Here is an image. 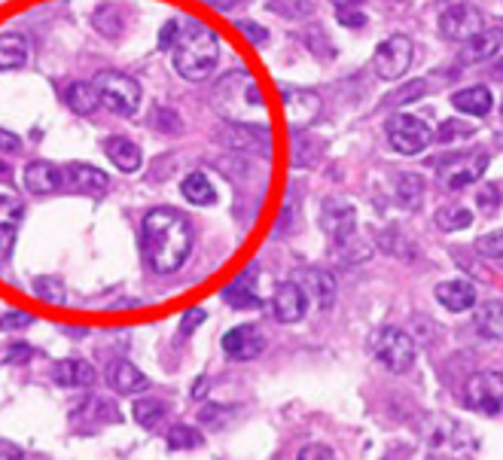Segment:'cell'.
Here are the masks:
<instances>
[{
  "label": "cell",
  "instance_id": "cell-1",
  "mask_svg": "<svg viewBox=\"0 0 503 460\" xmlns=\"http://www.w3.org/2000/svg\"><path fill=\"white\" fill-rule=\"evenodd\" d=\"M141 247L153 272L171 275L186 263L189 250H193V225L177 211L156 207L144 216Z\"/></svg>",
  "mask_w": 503,
  "mask_h": 460
},
{
  "label": "cell",
  "instance_id": "cell-2",
  "mask_svg": "<svg viewBox=\"0 0 503 460\" xmlns=\"http://www.w3.org/2000/svg\"><path fill=\"white\" fill-rule=\"evenodd\" d=\"M211 104L232 125H266V95L247 71L220 76L211 89Z\"/></svg>",
  "mask_w": 503,
  "mask_h": 460
},
{
  "label": "cell",
  "instance_id": "cell-3",
  "mask_svg": "<svg viewBox=\"0 0 503 460\" xmlns=\"http://www.w3.org/2000/svg\"><path fill=\"white\" fill-rule=\"evenodd\" d=\"M220 58V40L205 25H186L175 43V71L189 83H205Z\"/></svg>",
  "mask_w": 503,
  "mask_h": 460
},
{
  "label": "cell",
  "instance_id": "cell-4",
  "mask_svg": "<svg viewBox=\"0 0 503 460\" xmlns=\"http://www.w3.org/2000/svg\"><path fill=\"white\" fill-rule=\"evenodd\" d=\"M95 92H98V101L104 107H110L119 116H135L137 107H141V85H137L132 76L119 74V71H101L95 76Z\"/></svg>",
  "mask_w": 503,
  "mask_h": 460
},
{
  "label": "cell",
  "instance_id": "cell-5",
  "mask_svg": "<svg viewBox=\"0 0 503 460\" xmlns=\"http://www.w3.org/2000/svg\"><path fill=\"white\" fill-rule=\"evenodd\" d=\"M372 354H376V360L385 366L387 372H409L412 363H415V342L409 333H403V329L397 326H385L378 329L376 338H372Z\"/></svg>",
  "mask_w": 503,
  "mask_h": 460
},
{
  "label": "cell",
  "instance_id": "cell-6",
  "mask_svg": "<svg viewBox=\"0 0 503 460\" xmlns=\"http://www.w3.org/2000/svg\"><path fill=\"white\" fill-rule=\"evenodd\" d=\"M385 132H387L390 146H394L397 153H403V155L424 153V146L433 141L430 125L418 116H409V113H397V116H390Z\"/></svg>",
  "mask_w": 503,
  "mask_h": 460
},
{
  "label": "cell",
  "instance_id": "cell-7",
  "mask_svg": "<svg viewBox=\"0 0 503 460\" xmlns=\"http://www.w3.org/2000/svg\"><path fill=\"white\" fill-rule=\"evenodd\" d=\"M320 223H324L336 250L351 247V241L357 238V211L345 198H327L324 211H320Z\"/></svg>",
  "mask_w": 503,
  "mask_h": 460
},
{
  "label": "cell",
  "instance_id": "cell-8",
  "mask_svg": "<svg viewBox=\"0 0 503 460\" xmlns=\"http://www.w3.org/2000/svg\"><path fill=\"white\" fill-rule=\"evenodd\" d=\"M482 28H485V19L470 0H455V4H448L439 15V31L446 34L448 40H458V43L473 40Z\"/></svg>",
  "mask_w": 503,
  "mask_h": 460
},
{
  "label": "cell",
  "instance_id": "cell-9",
  "mask_svg": "<svg viewBox=\"0 0 503 460\" xmlns=\"http://www.w3.org/2000/svg\"><path fill=\"white\" fill-rule=\"evenodd\" d=\"M464 403L482 415L503 412V372H479L467 381Z\"/></svg>",
  "mask_w": 503,
  "mask_h": 460
},
{
  "label": "cell",
  "instance_id": "cell-10",
  "mask_svg": "<svg viewBox=\"0 0 503 460\" xmlns=\"http://www.w3.org/2000/svg\"><path fill=\"white\" fill-rule=\"evenodd\" d=\"M488 168V153H467V155H452L439 165V184L446 189H467L485 175Z\"/></svg>",
  "mask_w": 503,
  "mask_h": 460
},
{
  "label": "cell",
  "instance_id": "cell-11",
  "mask_svg": "<svg viewBox=\"0 0 503 460\" xmlns=\"http://www.w3.org/2000/svg\"><path fill=\"white\" fill-rule=\"evenodd\" d=\"M372 65H376V74L381 76V80H400V76L409 71V65H412V40L403 37V34L387 37L376 49Z\"/></svg>",
  "mask_w": 503,
  "mask_h": 460
},
{
  "label": "cell",
  "instance_id": "cell-12",
  "mask_svg": "<svg viewBox=\"0 0 503 460\" xmlns=\"http://www.w3.org/2000/svg\"><path fill=\"white\" fill-rule=\"evenodd\" d=\"M223 351H226L229 360H238V363H247V360H257L259 354L266 351V335L259 333L257 326H236L223 335Z\"/></svg>",
  "mask_w": 503,
  "mask_h": 460
},
{
  "label": "cell",
  "instance_id": "cell-13",
  "mask_svg": "<svg viewBox=\"0 0 503 460\" xmlns=\"http://www.w3.org/2000/svg\"><path fill=\"white\" fill-rule=\"evenodd\" d=\"M272 315L281 320V324H297L308 315V296L306 290L297 281H287L275 290L272 296Z\"/></svg>",
  "mask_w": 503,
  "mask_h": 460
},
{
  "label": "cell",
  "instance_id": "cell-14",
  "mask_svg": "<svg viewBox=\"0 0 503 460\" xmlns=\"http://www.w3.org/2000/svg\"><path fill=\"white\" fill-rule=\"evenodd\" d=\"M302 290H306L308 302H315L317 308H329L336 302V277L327 268H302L293 275Z\"/></svg>",
  "mask_w": 503,
  "mask_h": 460
},
{
  "label": "cell",
  "instance_id": "cell-15",
  "mask_svg": "<svg viewBox=\"0 0 503 460\" xmlns=\"http://www.w3.org/2000/svg\"><path fill=\"white\" fill-rule=\"evenodd\" d=\"M22 216H25V207L19 198L13 193H0V265L10 256L13 238H15V229H19Z\"/></svg>",
  "mask_w": 503,
  "mask_h": 460
},
{
  "label": "cell",
  "instance_id": "cell-16",
  "mask_svg": "<svg viewBox=\"0 0 503 460\" xmlns=\"http://www.w3.org/2000/svg\"><path fill=\"white\" fill-rule=\"evenodd\" d=\"M433 296H437V302L446 311H452V315H461V311H470L476 305V286L470 281H461V277H455V281L437 284Z\"/></svg>",
  "mask_w": 503,
  "mask_h": 460
},
{
  "label": "cell",
  "instance_id": "cell-17",
  "mask_svg": "<svg viewBox=\"0 0 503 460\" xmlns=\"http://www.w3.org/2000/svg\"><path fill=\"white\" fill-rule=\"evenodd\" d=\"M503 46V25L500 28H488L479 31L473 40L464 43L461 49V62L464 65H476V62H488V58L498 55V49Z\"/></svg>",
  "mask_w": 503,
  "mask_h": 460
},
{
  "label": "cell",
  "instance_id": "cell-18",
  "mask_svg": "<svg viewBox=\"0 0 503 460\" xmlns=\"http://www.w3.org/2000/svg\"><path fill=\"white\" fill-rule=\"evenodd\" d=\"M62 180H65V171L55 168L52 162H31L28 168H25V186H28V193L34 195L55 193V189L62 186Z\"/></svg>",
  "mask_w": 503,
  "mask_h": 460
},
{
  "label": "cell",
  "instance_id": "cell-19",
  "mask_svg": "<svg viewBox=\"0 0 503 460\" xmlns=\"http://www.w3.org/2000/svg\"><path fill=\"white\" fill-rule=\"evenodd\" d=\"M107 381L116 394H144V390L150 387V378H146L137 366H132L128 360H116L107 372Z\"/></svg>",
  "mask_w": 503,
  "mask_h": 460
},
{
  "label": "cell",
  "instance_id": "cell-20",
  "mask_svg": "<svg viewBox=\"0 0 503 460\" xmlns=\"http://www.w3.org/2000/svg\"><path fill=\"white\" fill-rule=\"evenodd\" d=\"M284 107H287V116L293 125H308L311 119L317 116L320 110V98L308 89H290L284 95Z\"/></svg>",
  "mask_w": 503,
  "mask_h": 460
},
{
  "label": "cell",
  "instance_id": "cell-21",
  "mask_svg": "<svg viewBox=\"0 0 503 460\" xmlns=\"http://www.w3.org/2000/svg\"><path fill=\"white\" fill-rule=\"evenodd\" d=\"M52 378H55V385L62 387H92L98 375H95L92 363L86 360H62L55 363V369H52Z\"/></svg>",
  "mask_w": 503,
  "mask_h": 460
},
{
  "label": "cell",
  "instance_id": "cell-22",
  "mask_svg": "<svg viewBox=\"0 0 503 460\" xmlns=\"http://www.w3.org/2000/svg\"><path fill=\"white\" fill-rule=\"evenodd\" d=\"M104 153H107V159L114 162L119 171H126V175L137 171L144 162L141 146L135 141H128V137H110V141H104Z\"/></svg>",
  "mask_w": 503,
  "mask_h": 460
},
{
  "label": "cell",
  "instance_id": "cell-23",
  "mask_svg": "<svg viewBox=\"0 0 503 460\" xmlns=\"http://www.w3.org/2000/svg\"><path fill=\"white\" fill-rule=\"evenodd\" d=\"M65 177L71 180L80 193H89V195H104L110 189V177L104 175V171L92 168V165H67Z\"/></svg>",
  "mask_w": 503,
  "mask_h": 460
},
{
  "label": "cell",
  "instance_id": "cell-24",
  "mask_svg": "<svg viewBox=\"0 0 503 460\" xmlns=\"http://www.w3.org/2000/svg\"><path fill=\"white\" fill-rule=\"evenodd\" d=\"M452 104H455V110H461L467 113V116H476V119H482V116H488L491 113V92L485 89V85H470V89H461V92H455L452 95Z\"/></svg>",
  "mask_w": 503,
  "mask_h": 460
},
{
  "label": "cell",
  "instance_id": "cell-25",
  "mask_svg": "<svg viewBox=\"0 0 503 460\" xmlns=\"http://www.w3.org/2000/svg\"><path fill=\"white\" fill-rule=\"evenodd\" d=\"M473 324H476V333L485 338H503V302L488 299L482 305H476Z\"/></svg>",
  "mask_w": 503,
  "mask_h": 460
},
{
  "label": "cell",
  "instance_id": "cell-26",
  "mask_svg": "<svg viewBox=\"0 0 503 460\" xmlns=\"http://www.w3.org/2000/svg\"><path fill=\"white\" fill-rule=\"evenodd\" d=\"M229 146L238 150H254L266 153L268 150V125H232V132L223 137Z\"/></svg>",
  "mask_w": 503,
  "mask_h": 460
},
{
  "label": "cell",
  "instance_id": "cell-27",
  "mask_svg": "<svg viewBox=\"0 0 503 460\" xmlns=\"http://www.w3.org/2000/svg\"><path fill=\"white\" fill-rule=\"evenodd\" d=\"M180 193H184L186 202H193V205H214L216 202V189L202 171H193V175H186L184 180H180Z\"/></svg>",
  "mask_w": 503,
  "mask_h": 460
},
{
  "label": "cell",
  "instance_id": "cell-28",
  "mask_svg": "<svg viewBox=\"0 0 503 460\" xmlns=\"http://www.w3.org/2000/svg\"><path fill=\"white\" fill-rule=\"evenodd\" d=\"M28 62V43L19 34H0V71H15Z\"/></svg>",
  "mask_w": 503,
  "mask_h": 460
},
{
  "label": "cell",
  "instance_id": "cell-29",
  "mask_svg": "<svg viewBox=\"0 0 503 460\" xmlns=\"http://www.w3.org/2000/svg\"><path fill=\"white\" fill-rule=\"evenodd\" d=\"M424 193H428V186H424L421 175L403 171V175L397 177V202H400L406 211H415V207L424 202Z\"/></svg>",
  "mask_w": 503,
  "mask_h": 460
},
{
  "label": "cell",
  "instance_id": "cell-30",
  "mask_svg": "<svg viewBox=\"0 0 503 460\" xmlns=\"http://www.w3.org/2000/svg\"><path fill=\"white\" fill-rule=\"evenodd\" d=\"M92 22H95V28H98L101 34H107V37H119V34L126 31L128 15H126L123 6H116V4H101L98 10H95Z\"/></svg>",
  "mask_w": 503,
  "mask_h": 460
},
{
  "label": "cell",
  "instance_id": "cell-31",
  "mask_svg": "<svg viewBox=\"0 0 503 460\" xmlns=\"http://www.w3.org/2000/svg\"><path fill=\"white\" fill-rule=\"evenodd\" d=\"M65 101L67 107H71L74 113H80V116H89V113L98 110V92H95V85L89 83H71L65 89Z\"/></svg>",
  "mask_w": 503,
  "mask_h": 460
},
{
  "label": "cell",
  "instance_id": "cell-32",
  "mask_svg": "<svg viewBox=\"0 0 503 460\" xmlns=\"http://www.w3.org/2000/svg\"><path fill=\"white\" fill-rule=\"evenodd\" d=\"M132 415H135V421L141 424V427L156 430L159 424H165V418H168V405H165L162 399H137Z\"/></svg>",
  "mask_w": 503,
  "mask_h": 460
},
{
  "label": "cell",
  "instance_id": "cell-33",
  "mask_svg": "<svg viewBox=\"0 0 503 460\" xmlns=\"http://www.w3.org/2000/svg\"><path fill=\"white\" fill-rule=\"evenodd\" d=\"M433 223H437L442 232H461L473 223V214L467 211L464 205H446V207H439L437 211Z\"/></svg>",
  "mask_w": 503,
  "mask_h": 460
},
{
  "label": "cell",
  "instance_id": "cell-34",
  "mask_svg": "<svg viewBox=\"0 0 503 460\" xmlns=\"http://www.w3.org/2000/svg\"><path fill=\"white\" fill-rule=\"evenodd\" d=\"M226 299H229V305L232 308H259V296H257V290H254V281L250 277H238L236 284L226 290Z\"/></svg>",
  "mask_w": 503,
  "mask_h": 460
},
{
  "label": "cell",
  "instance_id": "cell-35",
  "mask_svg": "<svg viewBox=\"0 0 503 460\" xmlns=\"http://www.w3.org/2000/svg\"><path fill=\"white\" fill-rule=\"evenodd\" d=\"M202 433L196 427H189V424H175V427L168 430V448L171 451H189V448H198L202 445Z\"/></svg>",
  "mask_w": 503,
  "mask_h": 460
},
{
  "label": "cell",
  "instance_id": "cell-36",
  "mask_svg": "<svg viewBox=\"0 0 503 460\" xmlns=\"http://www.w3.org/2000/svg\"><path fill=\"white\" fill-rule=\"evenodd\" d=\"M268 10H275L284 19H306V15L315 13V4L311 0H266Z\"/></svg>",
  "mask_w": 503,
  "mask_h": 460
},
{
  "label": "cell",
  "instance_id": "cell-37",
  "mask_svg": "<svg viewBox=\"0 0 503 460\" xmlns=\"http://www.w3.org/2000/svg\"><path fill=\"white\" fill-rule=\"evenodd\" d=\"M470 135H476L470 123H464V119H446L433 137H437L439 144H458V141H467Z\"/></svg>",
  "mask_w": 503,
  "mask_h": 460
},
{
  "label": "cell",
  "instance_id": "cell-38",
  "mask_svg": "<svg viewBox=\"0 0 503 460\" xmlns=\"http://www.w3.org/2000/svg\"><path fill=\"white\" fill-rule=\"evenodd\" d=\"M153 125L159 128L162 135H180V132H184V119H180L177 113L168 110V107H162V110L153 113Z\"/></svg>",
  "mask_w": 503,
  "mask_h": 460
},
{
  "label": "cell",
  "instance_id": "cell-39",
  "mask_svg": "<svg viewBox=\"0 0 503 460\" xmlns=\"http://www.w3.org/2000/svg\"><path fill=\"white\" fill-rule=\"evenodd\" d=\"M34 293L46 302H62L65 299V284L58 277H37L34 281Z\"/></svg>",
  "mask_w": 503,
  "mask_h": 460
},
{
  "label": "cell",
  "instance_id": "cell-40",
  "mask_svg": "<svg viewBox=\"0 0 503 460\" xmlns=\"http://www.w3.org/2000/svg\"><path fill=\"white\" fill-rule=\"evenodd\" d=\"M476 250L482 256H491V259H503V232H491V235H482L476 241Z\"/></svg>",
  "mask_w": 503,
  "mask_h": 460
},
{
  "label": "cell",
  "instance_id": "cell-41",
  "mask_svg": "<svg viewBox=\"0 0 503 460\" xmlns=\"http://www.w3.org/2000/svg\"><path fill=\"white\" fill-rule=\"evenodd\" d=\"M424 92H428V83H424V80H415V83L406 85L403 92L387 95V98H385V107H390V104H406V101L418 98V95H424Z\"/></svg>",
  "mask_w": 503,
  "mask_h": 460
},
{
  "label": "cell",
  "instance_id": "cell-42",
  "mask_svg": "<svg viewBox=\"0 0 503 460\" xmlns=\"http://www.w3.org/2000/svg\"><path fill=\"white\" fill-rule=\"evenodd\" d=\"M476 202L485 214H494V207L500 205V189L498 186H479V193H476Z\"/></svg>",
  "mask_w": 503,
  "mask_h": 460
},
{
  "label": "cell",
  "instance_id": "cell-43",
  "mask_svg": "<svg viewBox=\"0 0 503 460\" xmlns=\"http://www.w3.org/2000/svg\"><path fill=\"white\" fill-rule=\"evenodd\" d=\"M31 315H22V311H10V315H0V329H25L31 326Z\"/></svg>",
  "mask_w": 503,
  "mask_h": 460
},
{
  "label": "cell",
  "instance_id": "cell-44",
  "mask_svg": "<svg viewBox=\"0 0 503 460\" xmlns=\"http://www.w3.org/2000/svg\"><path fill=\"white\" fill-rule=\"evenodd\" d=\"M299 460H336V455H333V448L329 445H306L299 451Z\"/></svg>",
  "mask_w": 503,
  "mask_h": 460
},
{
  "label": "cell",
  "instance_id": "cell-45",
  "mask_svg": "<svg viewBox=\"0 0 503 460\" xmlns=\"http://www.w3.org/2000/svg\"><path fill=\"white\" fill-rule=\"evenodd\" d=\"M31 357H34V348H31V345H25V342H15V345H10V351H6V360L15 363V366L28 363Z\"/></svg>",
  "mask_w": 503,
  "mask_h": 460
},
{
  "label": "cell",
  "instance_id": "cell-46",
  "mask_svg": "<svg viewBox=\"0 0 503 460\" xmlns=\"http://www.w3.org/2000/svg\"><path fill=\"white\" fill-rule=\"evenodd\" d=\"M180 37V25L177 22H165V28L159 34V49H171Z\"/></svg>",
  "mask_w": 503,
  "mask_h": 460
},
{
  "label": "cell",
  "instance_id": "cell-47",
  "mask_svg": "<svg viewBox=\"0 0 503 460\" xmlns=\"http://www.w3.org/2000/svg\"><path fill=\"white\" fill-rule=\"evenodd\" d=\"M238 28L245 31L247 37L254 40V43H259V46H263V43H266V37H268V31L263 28V25H257V22H238Z\"/></svg>",
  "mask_w": 503,
  "mask_h": 460
},
{
  "label": "cell",
  "instance_id": "cell-48",
  "mask_svg": "<svg viewBox=\"0 0 503 460\" xmlns=\"http://www.w3.org/2000/svg\"><path fill=\"white\" fill-rule=\"evenodd\" d=\"M22 150V141L15 137L13 132H6V128H0V153H19Z\"/></svg>",
  "mask_w": 503,
  "mask_h": 460
},
{
  "label": "cell",
  "instance_id": "cell-49",
  "mask_svg": "<svg viewBox=\"0 0 503 460\" xmlns=\"http://www.w3.org/2000/svg\"><path fill=\"white\" fill-rule=\"evenodd\" d=\"M339 22L345 28H363V25H367V15L360 10H339Z\"/></svg>",
  "mask_w": 503,
  "mask_h": 460
},
{
  "label": "cell",
  "instance_id": "cell-50",
  "mask_svg": "<svg viewBox=\"0 0 503 460\" xmlns=\"http://www.w3.org/2000/svg\"><path fill=\"white\" fill-rule=\"evenodd\" d=\"M202 320H205V311L202 308H193V311H186L184 320H180V329H184V333H193V329L202 324Z\"/></svg>",
  "mask_w": 503,
  "mask_h": 460
},
{
  "label": "cell",
  "instance_id": "cell-51",
  "mask_svg": "<svg viewBox=\"0 0 503 460\" xmlns=\"http://www.w3.org/2000/svg\"><path fill=\"white\" fill-rule=\"evenodd\" d=\"M0 460H25L22 451L15 445H6V442H0Z\"/></svg>",
  "mask_w": 503,
  "mask_h": 460
},
{
  "label": "cell",
  "instance_id": "cell-52",
  "mask_svg": "<svg viewBox=\"0 0 503 460\" xmlns=\"http://www.w3.org/2000/svg\"><path fill=\"white\" fill-rule=\"evenodd\" d=\"M205 4H211V6H216V10H223V13H229V10H236L241 0H205Z\"/></svg>",
  "mask_w": 503,
  "mask_h": 460
},
{
  "label": "cell",
  "instance_id": "cell-53",
  "mask_svg": "<svg viewBox=\"0 0 503 460\" xmlns=\"http://www.w3.org/2000/svg\"><path fill=\"white\" fill-rule=\"evenodd\" d=\"M333 4L339 6V10H357V6H363L367 0H333Z\"/></svg>",
  "mask_w": 503,
  "mask_h": 460
},
{
  "label": "cell",
  "instance_id": "cell-54",
  "mask_svg": "<svg viewBox=\"0 0 503 460\" xmlns=\"http://www.w3.org/2000/svg\"><path fill=\"white\" fill-rule=\"evenodd\" d=\"M10 177H13L10 165H6V162H0V180H10Z\"/></svg>",
  "mask_w": 503,
  "mask_h": 460
},
{
  "label": "cell",
  "instance_id": "cell-55",
  "mask_svg": "<svg viewBox=\"0 0 503 460\" xmlns=\"http://www.w3.org/2000/svg\"><path fill=\"white\" fill-rule=\"evenodd\" d=\"M494 76H500L503 80V58H498V65H494Z\"/></svg>",
  "mask_w": 503,
  "mask_h": 460
},
{
  "label": "cell",
  "instance_id": "cell-56",
  "mask_svg": "<svg viewBox=\"0 0 503 460\" xmlns=\"http://www.w3.org/2000/svg\"><path fill=\"white\" fill-rule=\"evenodd\" d=\"M500 113H503V104H500Z\"/></svg>",
  "mask_w": 503,
  "mask_h": 460
}]
</instances>
